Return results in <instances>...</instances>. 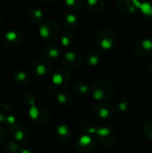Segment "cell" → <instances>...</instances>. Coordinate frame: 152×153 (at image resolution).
Listing matches in <instances>:
<instances>
[{"instance_id": "28", "label": "cell", "mask_w": 152, "mask_h": 153, "mask_svg": "<svg viewBox=\"0 0 152 153\" xmlns=\"http://www.w3.org/2000/svg\"><path fill=\"white\" fill-rule=\"evenodd\" d=\"M131 107V102L128 99L126 98H122L120 99L117 103H116V109L121 112V113H125Z\"/></svg>"}, {"instance_id": "27", "label": "cell", "mask_w": 152, "mask_h": 153, "mask_svg": "<svg viewBox=\"0 0 152 153\" xmlns=\"http://www.w3.org/2000/svg\"><path fill=\"white\" fill-rule=\"evenodd\" d=\"M85 0H65V6L71 11H78L82 8Z\"/></svg>"}, {"instance_id": "7", "label": "cell", "mask_w": 152, "mask_h": 153, "mask_svg": "<svg viewBox=\"0 0 152 153\" xmlns=\"http://www.w3.org/2000/svg\"><path fill=\"white\" fill-rule=\"evenodd\" d=\"M134 54L141 58H146L152 55V39L143 37L140 39L133 47Z\"/></svg>"}, {"instance_id": "19", "label": "cell", "mask_w": 152, "mask_h": 153, "mask_svg": "<svg viewBox=\"0 0 152 153\" xmlns=\"http://www.w3.org/2000/svg\"><path fill=\"white\" fill-rule=\"evenodd\" d=\"M28 18L33 23H39L42 22L44 19V13L42 10L38 7H31L28 11Z\"/></svg>"}, {"instance_id": "15", "label": "cell", "mask_w": 152, "mask_h": 153, "mask_svg": "<svg viewBox=\"0 0 152 153\" xmlns=\"http://www.w3.org/2000/svg\"><path fill=\"white\" fill-rule=\"evenodd\" d=\"M12 136H13V140L15 141L17 143L23 144L29 140L30 131L25 126H19L12 132Z\"/></svg>"}, {"instance_id": "22", "label": "cell", "mask_w": 152, "mask_h": 153, "mask_svg": "<svg viewBox=\"0 0 152 153\" xmlns=\"http://www.w3.org/2000/svg\"><path fill=\"white\" fill-rule=\"evenodd\" d=\"M64 26L68 30H74L79 24V19L73 13H67L63 20Z\"/></svg>"}, {"instance_id": "31", "label": "cell", "mask_w": 152, "mask_h": 153, "mask_svg": "<svg viewBox=\"0 0 152 153\" xmlns=\"http://www.w3.org/2000/svg\"><path fill=\"white\" fill-rule=\"evenodd\" d=\"M98 129L96 127V126L92 123H85L83 126H82V130L83 132L86 134H89V135H91V134H96L97 132H98Z\"/></svg>"}, {"instance_id": "5", "label": "cell", "mask_w": 152, "mask_h": 153, "mask_svg": "<svg viewBox=\"0 0 152 153\" xmlns=\"http://www.w3.org/2000/svg\"><path fill=\"white\" fill-rule=\"evenodd\" d=\"M29 117L32 121L41 126L48 124L51 120V116L48 110L41 106L37 105L29 108Z\"/></svg>"}, {"instance_id": "10", "label": "cell", "mask_w": 152, "mask_h": 153, "mask_svg": "<svg viewBox=\"0 0 152 153\" xmlns=\"http://www.w3.org/2000/svg\"><path fill=\"white\" fill-rule=\"evenodd\" d=\"M72 80V74L65 68L57 69L52 75V83L56 88H65L69 85Z\"/></svg>"}, {"instance_id": "21", "label": "cell", "mask_w": 152, "mask_h": 153, "mask_svg": "<svg viewBox=\"0 0 152 153\" xmlns=\"http://www.w3.org/2000/svg\"><path fill=\"white\" fill-rule=\"evenodd\" d=\"M13 79L14 82H16L19 85L27 84L30 81V77L29 74L26 73L25 71H22V70L16 71L13 75Z\"/></svg>"}, {"instance_id": "34", "label": "cell", "mask_w": 152, "mask_h": 153, "mask_svg": "<svg viewBox=\"0 0 152 153\" xmlns=\"http://www.w3.org/2000/svg\"><path fill=\"white\" fill-rule=\"evenodd\" d=\"M6 112H7V110L5 109V108H4L3 106H0V125L4 124L5 118L7 117Z\"/></svg>"}, {"instance_id": "2", "label": "cell", "mask_w": 152, "mask_h": 153, "mask_svg": "<svg viewBox=\"0 0 152 153\" xmlns=\"http://www.w3.org/2000/svg\"><path fill=\"white\" fill-rule=\"evenodd\" d=\"M96 45L103 51L111 50L116 42L115 33L109 29H101L96 35Z\"/></svg>"}, {"instance_id": "11", "label": "cell", "mask_w": 152, "mask_h": 153, "mask_svg": "<svg viewBox=\"0 0 152 153\" xmlns=\"http://www.w3.org/2000/svg\"><path fill=\"white\" fill-rule=\"evenodd\" d=\"M95 149V141L89 134H83L78 138L74 144V150L77 153H91Z\"/></svg>"}, {"instance_id": "35", "label": "cell", "mask_w": 152, "mask_h": 153, "mask_svg": "<svg viewBox=\"0 0 152 153\" xmlns=\"http://www.w3.org/2000/svg\"><path fill=\"white\" fill-rule=\"evenodd\" d=\"M5 138H6V133H5V130H4L2 126H0V144H1V143H3L4 142Z\"/></svg>"}, {"instance_id": "29", "label": "cell", "mask_w": 152, "mask_h": 153, "mask_svg": "<svg viewBox=\"0 0 152 153\" xmlns=\"http://www.w3.org/2000/svg\"><path fill=\"white\" fill-rule=\"evenodd\" d=\"M61 45L65 48H68L72 46L74 42V36L70 32H65L60 39Z\"/></svg>"}, {"instance_id": "1", "label": "cell", "mask_w": 152, "mask_h": 153, "mask_svg": "<svg viewBox=\"0 0 152 153\" xmlns=\"http://www.w3.org/2000/svg\"><path fill=\"white\" fill-rule=\"evenodd\" d=\"M116 93V86L115 84L105 78L98 79L94 82L91 87V94L92 97L96 100H108Z\"/></svg>"}, {"instance_id": "30", "label": "cell", "mask_w": 152, "mask_h": 153, "mask_svg": "<svg viewBox=\"0 0 152 153\" xmlns=\"http://www.w3.org/2000/svg\"><path fill=\"white\" fill-rule=\"evenodd\" d=\"M142 131H143L144 136H145L148 140L152 141V119L148 120V121L143 125Z\"/></svg>"}, {"instance_id": "38", "label": "cell", "mask_w": 152, "mask_h": 153, "mask_svg": "<svg viewBox=\"0 0 152 153\" xmlns=\"http://www.w3.org/2000/svg\"><path fill=\"white\" fill-rule=\"evenodd\" d=\"M43 1H45V2H51V1H53V0H43Z\"/></svg>"}, {"instance_id": "20", "label": "cell", "mask_w": 152, "mask_h": 153, "mask_svg": "<svg viewBox=\"0 0 152 153\" xmlns=\"http://www.w3.org/2000/svg\"><path fill=\"white\" fill-rule=\"evenodd\" d=\"M73 91L77 96L83 97L89 94L90 91H91V89L90 88L89 84L85 82H77L73 84Z\"/></svg>"}, {"instance_id": "33", "label": "cell", "mask_w": 152, "mask_h": 153, "mask_svg": "<svg viewBox=\"0 0 152 153\" xmlns=\"http://www.w3.org/2000/svg\"><path fill=\"white\" fill-rule=\"evenodd\" d=\"M19 153H34V149L31 145H22Z\"/></svg>"}, {"instance_id": "26", "label": "cell", "mask_w": 152, "mask_h": 153, "mask_svg": "<svg viewBox=\"0 0 152 153\" xmlns=\"http://www.w3.org/2000/svg\"><path fill=\"white\" fill-rule=\"evenodd\" d=\"M19 143H17L13 140H9L4 143V147L3 149L4 153H19L20 152Z\"/></svg>"}, {"instance_id": "13", "label": "cell", "mask_w": 152, "mask_h": 153, "mask_svg": "<svg viewBox=\"0 0 152 153\" xmlns=\"http://www.w3.org/2000/svg\"><path fill=\"white\" fill-rule=\"evenodd\" d=\"M22 33L18 30H10L4 34V43L9 48H15L22 41Z\"/></svg>"}, {"instance_id": "37", "label": "cell", "mask_w": 152, "mask_h": 153, "mask_svg": "<svg viewBox=\"0 0 152 153\" xmlns=\"http://www.w3.org/2000/svg\"><path fill=\"white\" fill-rule=\"evenodd\" d=\"M1 20H2V13L0 12V22H1Z\"/></svg>"}, {"instance_id": "9", "label": "cell", "mask_w": 152, "mask_h": 153, "mask_svg": "<svg viewBox=\"0 0 152 153\" xmlns=\"http://www.w3.org/2000/svg\"><path fill=\"white\" fill-rule=\"evenodd\" d=\"M92 112L95 117L98 119L102 120H108L111 119L115 114V108L114 107L107 102H100L96 104L93 108Z\"/></svg>"}, {"instance_id": "32", "label": "cell", "mask_w": 152, "mask_h": 153, "mask_svg": "<svg viewBox=\"0 0 152 153\" xmlns=\"http://www.w3.org/2000/svg\"><path fill=\"white\" fill-rule=\"evenodd\" d=\"M22 101L23 103L28 106L29 108L36 105V102H35V97L33 94H31L30 92H26L24 93L23 97H22Z\"/></svg>"}, {"instance_id": "25", "label": "cell", "mask_w": 152, "mask_h": 153, "mask_svg": "<svg viewBox=\"0 0 152 153\" xmlns=\"http://www.w3.org/2000/svg\"><path fill=\"white\" fill-rule=\"evenodd\" d=\"M4 126L6 127V129L9 131V132H13L17 126H19V120L17 119L16 117L13 116V115H8L5 118V121H4Z\"/></svg>"}, {"instance_id": "39", "label": "cell", "mask_w": 152, "mask_h": 153, "mask_svg": "<svg viewBox=\"0 0 152 153\" xmlns=\"http://www.w3.org/2000/svg\"><path fill=\"white\" fill-rule=\"evenodd\" d=\"M1 51H2V48H1V46H0V53H1Z\"/></svg>"}, {"instance_id": "16", "label": "cell", "mask_w": 152, "mask_h": 153, "mask_svg": "<svg viewBox=\"0 0 152 153\" xmlns=\"http://www.w3.org/2000/svg\"><path fill=\"white\" fill-rule=\"evenodd\" d=\"M84 60L90 66H96L101 62V54L99 50L90 49L87 52Z\"/></svg>"}, {"instance_id": "8", "label": "cell", "mask_w": 152, "mask_h": 153, "mask_svg": "<svg viewBox=\"0 0 152 153\" xmlns=\"http://www.w3.org/2000/svg\"><path fill=\"white\" fill-rule=\"evenodd\" d=\"M99 143L104 147H112L116 143V136L112 129L109 127L102 126L98 129L96 134Z\"/></svg>"}, {"instance_id": "18", "label": "cell", "mask_w": 152, "mask_h": 153, "mask_svg": "<svg viewBox=\"0 0 152 153\" xmlns=\"http://www.w3.org/2000/svg\"><path fill=\"white\" fill-rule=\"evenodd\" d=\"M56 102L64 107H68L73 103L72 95L66 91H59L56 94Z\"/></svg>"}, {"instance_id": "40", "label": "cell", "mask_w": 152, "mask_h": 153, "mask_svg": "<svg viewBox=\"0 0 152 153\" xmlns=\"http://www.w3.org/2000/svg\"><path fill=\"white\" fill-rule=\"evenodd\" d=\"M0 1H6V0H0Z\"/></svg>"}, {"instance_id": "36", "label": "cell", "mask_w": 152, "mask_h": 153, "mask_svg": "<svg viewBox=\"0 0 152 153\" xmlns=\"http://www.w3.org/2000/svg\"><path fill=\"white\" fill-rule=\"evenodd\" d=\"M148 70H149L150 74L152 76V62L150 64V65H149V67H148Z\"/></svg>"}, {"instance_id": "24", "label": "cell", "mask_w": 152, "mask_h": 153, "mask_svg": "<svg viewBox=\"0 0 152 153\" xmlns=\"http://www.w3.org/2000/svg\"><path fill=\"white\" fill-rule=\"evenodd\" d=\"M140 10L146 19L152 21V0H146L143 2L141 4Z\"/></svg>"}, {"instance_id": "17", "label": "cell", "mask_w": 152, "mask_h": 153, "mask_svg": "<svg viewBox=\"0 0 152 153\" xmlns=\"http://www.w3.org/2000/svg\"><path fill=\"white\" fill-rule=\"evenodd\" d=\"M43 54L47 58L56 59L57 57H59V56L61 54V48L58 45L50 43L44 48Z\"/></svg>"}, {"instance_id": "3", "label": "cell", "mask_w": 152, "mask_h": 153, "mask_svg": "<svg viewBox=\"0 0 152 153\" xmlns=\"http://www.w3.org/2000/svg\"><path fill=\"white\" fill-rule=\"evenodd\" d=\"M39 35L41 38L47 41H53L60 36L59 24L52 20L43 22L39 28Z\"/></svg>"}, {"instance_id": "12", "label": "cell", "mask_w": 152, "mask_h": 153, "mask_svg": "<svg viewBox=\"0 0 152 153\" xmlns=\"http://www.w3.org/2000/svg\"><path fill=\"white\" fill-rule=\"evenodd\" d=\"M140 0H116L117 9L125 14H133L141 8Z\"/></svg>"}, {"instance_id": "14", "label": "cell", "mask_w": 152, "mask_h": 153, "mask_svg": "<svg viewBox=\"0 0 152 153\" xmlns=\"http://www.w3.org/2000/svg\"><path fill=\"white\" fill-rule=\"evenodd\" d=\"M56 136L57 140L62 143H67L71 141L73 134L71 129L66 125H59L56 128Z\"/></svg>"}, {"instance_id": "4", "label": "cell", "mask_w": 152, "mask_h": 153, "mask_svg": "<svg viewBox=\"0 0 152 153\" xmlns=\"http://www.w3.org/2000/svg\"><path fill=\"white\" fill-rule=\"evenodd\" d=\"M84 57L82 54L77 49H68L64 53L62 62L65 67L69 69H75L82 65Z\"/></svg>"}, {"instance_id": "23", "label": "cell", "mask_w": 152, "mask_h": 153, "mask_svg": "<svg viewBox=\"0 0 152 153\" xmlns=\"http://www.w3.org/2000/svg\"><path fill=\"white\" fill-rule=\"evenodd\" d=\"M86 5L90 12L98 13L104 9L105 3L104 0H86Z\"/></svg>"}, {"instance_id": "6", "label": "cell", "mask_w": 152, "mask_h": 153, "mask_svg": "<svg viewBox=\"0 0 152 153\" xmlns=\"http://www.w3.org/2000/svg\"><path fill=\"white\" fill-rule=\"evenodd\" d=\"M30 71L34 77L42 78L50 73L51 64L45 58H38L30 64Z\"/></svg>"}]
</instances>
